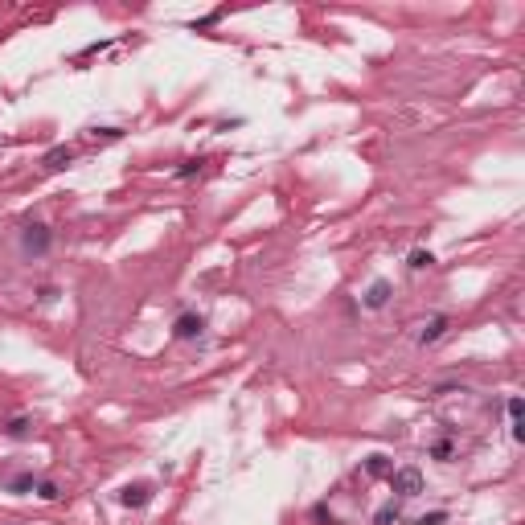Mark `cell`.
<instances>
[{
  "mask_svg": "<svg viewBox=\"0 0 525 525\" xmlns=\"http://www.w3.org/2000/svg\"><path fill=\"white\" fill-rule=\"evenodd\" d=\"M53 251V230L46 222H25L21 226V255L25 259H46Z\"/></svg>",
  "mask_w": 525,
  "mask_h": 525,
  "instance_id": "6da1fadb",
  "label": "cell"
},
{
  "mask_svg": "<svg viewBox=\"0 0 525 525\" xmlns=\"http://www.w3.org/2000/svg\"><path fill=\"white\" fill-rule=\"evenodd\" d=\"M390 488H394V501H415L419 493H423V472L415 468V464H406V468H394L390 472Z\"/></svg>",
  "mask_w": 525,
  "mask_h": 525,
  "instance_id": "7a4b0ae2",
  "label": "cell"
},
{
  "mask_svg": "<svg viewBox=\"0 0 525 525\" xmlns=\"http://www.w3.org/2000/svg\"><path fill=\"white\" fill-rule=\"evenodd\" d=\"M152 497H156V488L148 480H136V484H123L120 493H115V505H123V509H148Z\"/></svg>",
  "mask_w": 525,
  "mask_h": 525,
  "instance_id": "3957f363",
  "label": "cell"
},
{
  "mask_svg": "<svg viewBox=\"0 0 525 525\" xmlns=\"http://www.w3.org/2000/svg\"><path fill=\"white\" fill-rule=\"evenodd\" d=\"M390 300H394V284H390V279H374V284L361 291V308H369V312H382Z\"/></svg>",
  "mask_w": 525,
  "mask_h": 525,
  "instance_id": "277c9868",
  "label": "cell"
},
{
  "mask_svg": "<svg viewBox=\"0 0 525 525\" xmlns=\"http://www.w3.org/2000/svg\"><path fill=\"white\" fill-rule=\"evenodd\" d=\"M201 333H205V316H201V312H181V316L172 320V336H177V341H197Z\"/></svg>",
  "mask_w": 525,
  "mask_h": 525,
  "instance_id": "5b68a950",
  "label": "cell"
},
{
  "mask_svg": "<svg viewBox=\"0 0 525 525\" xmlns=\"http://www.w3.org/2000/svg\"><path fill=\"white\" fill-rule=\"evenodd\" d=\"M74 160H78V152H74V144H53L46 156H42V165L49 168V172H62V168H70Z\"/></svg>",
  "mask_w": 525,
  "mask_h": 525,
  "instance_id": "8992f818",
  "label": "cell"
},
{
  "mask_svg": "<svg viewBox=\"0 0 525 525\" xmlns=\"http://www.w3.org/2000/svg\"><path fill=\"white\" fill-rule=\"evenodd\" d=\"M448 329H452V316H443V312H439V316H431L427 324L419 329V345L427 349V345H435V341H443V336H448Z\"/></svg>",
  "mask_w": 525,
  "mask_h": 525,
  "instance_id": "52a82bcc",
  "label": "cell"
},
{
  "mask_svg": "<svg viewBox=\"0 0 525 525\" xmlns=\"http://www.w3.org/2000/svg\"><path fill=\"white\" fill-rule=\"evenodd\" d=\"M521 394H509V398H505V415H509V435H513V439H517V443H521L525 439V419H521Z\"/></svg>",
  "mask_w": 525,
  "mask_h": 525,
  "instance_id": "ba28073f",
  "label": "cell"
},
{
  "mask_svg": "<svg viewBox=\"0 0 525 525\" xmlns=\"http://www.w3.org/2000/svg\"><path fill=\"white\" fill-rule=\"evenodd\" d=\"M361 472H365L369 480H386L390 472H394V460H390V455H382V452H374V455H365V460H361Z\"/></svg>",
  "mask_w": 525,
  "mask_h": 525,
  "instance_id": "9c48e42d",
  "label": "cell"
},
{
  "mask_svg": "<svg viewBox=\"0 0 525 525\" xmlns=\"http://www.w3.org/2000/svg\"><path fill=\"white\" fill-rule=\"evenodd\" d=\"M0 431H4L8 439H29V435H33V415H13Z\"/></svg>",
  "mask_w": 525,
  "mask_h": 525,
  "instance_id": "30bf717a",
  "label": "cell"
},
{
  "mask_svg": "<svg viewBox=\"0 0 525 525\" xmlns=\"http://www.w3.org/2000/svg\"><path fill=\"white\" fill-rule=\"evenodd\" d=\"M33 484H37V476H33V472H17V476L4 480V493H13V497H29V493H33Z\"/></svg>",
  "mask_w": 525,
  "mask_h": 525,
  "instance_id": "8fae6325",
  "label": "cell"
},
{
  "mask_svg": "<svg viewBox=\"0 0 525 525\" xmlns=\"http://www.w3.org/2000/svg\"><path fill=\"white\" fill-rule=\"evenodd\" d=\"M394 521H403V501H386L374 513V525H394Z\"/></svg>",
  "mask_w": 525,
  "mask_h": 525,
  "instance_id": "7c38bea8",
  "label": "cell"
},
{
  "mask_svg": "<svg viewBox=\"0 0 525 525\" xmlns=\"http://www.w3.org/2000/svg\"><path fill=\"white\" fill-rule=\"evenodd\" d=\"M33 497H37V501H58V497H62V488H58V480L42 476L37 484H33Z\"/></svg>",
  "mask_w": 525,
  "mask_h": 525,
  "instance_id": "4fadbf2b",
  "label": "cell"
},
{
  "mask_svg": "<svg viewBox=\"0 0 525 525\" xmlns=\"http://www.w3.org/2000/svg\"><path fill=\"white\" fill-rule=\"evenodd\" d=\"M201 165H205L201 156H189V160H181V165L172 168V177H177V181H193V177L201 172Z\"/></svg>",
  "mask_w": 525,
  "mask_h": 525,
  "instance_id": "5bb4252c",
  "label": "cell"
},
{
  "mask_svg": "<svg viewBox=\"0 0 525 525\" xmlns=\"http://www.w3.org/2000/svg\"><path fill=\"white\" fill-rule=\"evenodd\" d=\"M406 267H410V271H427V267H435V255L419 246V251H410V255H406Z\"/></svg>",
  "mask_w": 525,
  "mask_h": 525,
  "instance_id": "9a60e30c",
  "label": "cell"
},
{
  "mask_svg": "<svg viewBox=\"0 0 525 525\" xmlns=\"http://www.w3.org/2000/svg\"><path fill=\"white\" fill-rule=\"evenodd\" d=\"M427 455H431V460H439V464H448V460L455 455V443H452V439H435V443L427 448Z\"/></svg>",
  "mask_w": 525,
  "mask_h": 525,
  "instance_id": "2e32d148",
  "label": "cell"
},
{
  "mask_svg": "<svg viewBox=\"0 0 525 525\" xmlns=\"http://www.w3.org/2000/svg\"><path fill=\"white\" fill-rule=\"evenodd\" d=\"M312 521H316V525H341V517L329 509V501H316V505H312Z\"/></svg>",
  "mask_w": 525,
  "mask_h": 525,
  "instance_id": "e0dca14e",
  "label": "cell"
},
{
  "mask_svg": "<svg viewBox=\"0 0 525 525\" xmlns=\"http://www.w3.org/2000/svg\"><path fill=\"white\" fill-rule=\"evenodd\" d=\"M58 296H62V287H58V284H42L37 291H33V300H37L42 308H49V304H58Z\"/></svg>",
  "mask_w": 525,
  "mask_h": 525,
  "instance_id": "ac0fdd59",
  "label": "cell"
},
{
  "mask_svg": "<svg viewBox=\"0 0 525 525\" xmlns=\"http://www.w3.org/2000/svg\"><path fill=\"white\" fill-rule=\"evenodd\" d=\"M91 140L95 144H115V140H123V127H91Z\"/></svg>",
  "mask_w": 525,
  "mask_h": 525,
  "instance_id": "d6986e66",
  "label": "cell"
},
{
  "mask_svg": "<svg viewBox=\"0 0 525 525\" xmlns=\"http://www.w3.org/2000/svg\"><path fill=\"white\" fill-rule=\"evenodd\" d=\"M222 17H226V8H214V13H205V17L189 21V29H193V33H197V29H214V25H222Z\"/></svg>",
  "mask_w": 525,
  "mask_h": 525,
  "instance_id": "ffe728a7",
  "label": "cell"
},
{
  "mask_svg": "<svg viewBox=\"0 0 525 525\" xmlns=\"http://www.w3.org/2000/svg\"><path fill=\"white\" fill-rule=\"evenodd\" d=\"M427 394H431V398H443V394H468V386H460V382H439V386H431Z\"/></svg>",
  "mask_w": 525,
  "mask_h": 525,
  "instance_id": "44dd1931",
  "label": "cell"
},
{
  "mask_svg": "<svg viewBox=\"0 0 525 525\" xmlns=\"http://www.w3.org/2000/svg\"><path fill=\"white\" fill-rule=\"evenodd\" d=\"M111 46H115L111 37H103V42H91V46H87L82 53H78V62H82V58H95V53H103V49H111Z\"/></svg>",
  "mask_w": 525,
  "mask_h": 525,
  "instance_id": "7402d4cb",
  "label": "cell"
},
{
  "mask_svg": "<svg viewBox=\"0 0 525 525\" xmlns=\"http://www.w3.org/2000/svg\"><path fill=\"white\" fill-rule=\"evenodd\" d=\"M443 521H448V513H443V509H435V513H423V517H415L410 525H443Z\"/></svg>",
  "mask_w": 525,
  "mask_h": 525,
  "instance_id": "603a6c76",
  "label": "cell"
}]
</instances>
